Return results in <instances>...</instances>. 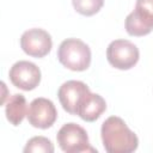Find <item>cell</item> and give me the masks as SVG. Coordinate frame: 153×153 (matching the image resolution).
I'll list each match as a JSON object with an SVG mask.
<instances>
[{
	"instance_id": "obj_7",
	"label": "cell",
	"mask_w": 153,
	"mask_h": 153,
	"mask_svg": "<svg viewBox=\"0 0 153 153\" xmlns=\"http://www.w3.org/2000/svg\"><path fill=\"white\" fill-rule=\"evenodd\" d=\"M26 117L32 127L39 129H48L55 123L57 118V111L50 99L39 97L35 98L30 103Z\"/></svg>"
},
{
	"instance_id": "obj_10",
	"label": "cell",
	"mask_w": 153,
	"mask_h": 153,
	"mask_svg": "<svg viewBox=\"0 0 153 153\" xmlns=\"http://www.w3.org/2000/svg\"><path fill=\"white\" fill-rule=\"evenodd\" d=\"M105 110H106L105 99L97 93L88 92L81 100L76 115L86 122H94L100 117V115Z\"/></svg>"
},
{
	"instance_id": "obj_5",
	"label": "cell",
	"mask_w": 153,
	"mask_h": 153,
	"mask_svg": "<svg viewBox=\"0 0 153 153\" xmlns=\"http://www.w3.org/2000/svg\"><path fill=\"white\" fill-rule=\"evenodd\" d=\"M140 57L137 47L128 39H115L106 49V59L109 63L122 71L133 68Z\"/></svg>"
},
{
	"instance_id": "obj_13",
	"label": "cell",
	"mask_w": 153,
	"mask_h": 153,
	"mask_svg": "<svg viewBox=\"0 0 153 153\" xmlns=\"http://www.w3.org/2000/svg\"><path fill=\"white\" fill-rule=\"evenodd\" d=\"M74 10L86 17L93 16L104 5V0H72Z\"/></svg>"
},
{
	"instance_id": "obj_9",
	"label": "cell",
	"mask_w": 153,
	"mask_h": 153,
	"mask_svg": "<svg viewBox=\"0 0 153 153\" xmlns=\"http://www.w3.org/2000/svg\"><path fill=\"white\" fill-rule=\"evenodd\" d=\"M88 92L91 91L85 82L79 80H68L60 86L57 97L65 111L71 115H76L81 100Z\"/></svg>"
},
{
	"instance_id": "obj_6",
	"label": "cell",
	"mask_w": 153,
	"mask_h": 153,
	"mask_svg": "<svg viewBox=\"0 0 153 153\" xmlns=\"http://www.w3.org/2000/svg\"><path fill=\"white\" fill-rule=\"evenodd\" d=\"M20 47L29 56L36 59L44 57L51 50V36L43 29H29L20 37Z\"/></svg>"
},
{
	"instance_id": "obj_1",
	"label": "cell",
	"mask_w": 153,
	"mask_h": 153,
	"mask_svg": "<svg viewBox=\"0 0 153 153\" xmlns=\"http://www.w3.org/2000/svg\"><path fill=\"white\" fill-rule=\"evenodd\" d=\"M103 146L109 153H131L137 149L139 139L126 122L117 116L108 117L100 128Z\"/></svg>"
},
{
	"instance_id": "obj_4",
	"label": "cell",
	"mask_w": 153,
	"mask_h": 153,
	"mask_svg": "<svg viewBox=\"0 0 153 153\" xmlns=\"http://www.w3.org/2000/svg\"><path fill=\"white\" fill-rule=\"evenodd\" d=\"M126 31L130 36H145L153 30V0H136L135 8L126 18Z\"/></svg>"
},
{
	"instance_id": "obj_8",
	"label": "cell",
	"mask_w": 153,
	"mask_h": 153,
	"mask_svg": "<svg viewBox=\"0 0 153 153\" xmlns=\"http://www.w3.org/2000/svg\"><path fill=\"white\" fill-rule=\"evenodd\" d=\"M11 82L24 91L36 88L41 82V69L30 61H18L10 69Z\"/></svg>"
},
{
	"instance_id": "obj_3",
	"label": "cell",
	"mask_w": 153,
	"mask_h": 153,
	"mask_svg": "<svg viewBox=\"0 0 153 153\" xmlns=\"http://www.w3.org/2000/svg\"><path fill=\"white\" fill-rule=\"evenodd\" d=\"M60 148L66 153H81V152H96L97 149L90 145L86 130L76 123L63 124L56 135Z\"/></svg>"
},
{
	"instance_id": "obj_2",
	"label": "cell",
	"mask_w": 153,
	"mask_h": 153,
	"mask_svg": "<svg viewBox=\"0 0 153 153\" xmlns=\"http://www.w3.org/2000/svg\"><path fill=\"white\" fill-rule=\"evenodd\" d=\"M60 63L74 72H82L90 67L91 50L88 45L78 38H67L61 42L57 49Z\"/></svg>"
},
{
	"instance_id": "obj_12",
	"label": "cell",
	"mask_w": 153,
	"mask_h": 153,
	"mask_svg": "<svg viewBox=\"0 0 153 153\" xmlns=\"http://www.w3.org/2000/svg\"><path fill=\"white\" fill-rule=\"evenodd\" d=\"M23 151L25 153H53L54 145L48 137L33 136L26 142Z\"/></svg>"
},
{
	"instance_id": "obj_11",
	"label": "cell",
	"mask_w": 153,
	"mask_h": 153,
	"mask_svg": "<svg viewBox=\"0 0 153 153\" xmlns=\"http://www.w3.org/2000/svg\"><path fill=\"white\" fill-rule=\"evenodd\" d=\"M5 114L7 121L13 126H19L27 115L26 99L20 93H14L8 97L5 103Z\"/></svg>"
}]
</instances>
